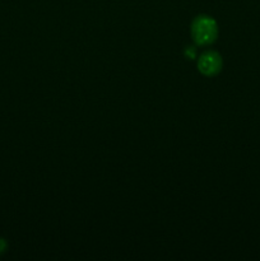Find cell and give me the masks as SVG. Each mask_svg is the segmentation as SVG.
Returning <instances> with one entry per match:
<instances>
[{"instance_id": "3957f363", "label": "cell", "mask_w": 260, "mask_h": 261, "mask_svg": "<svg viewBox=\"0 0 260 261\" xmlns=\"http://www.w3.org/2000/svg\"><path fill=\"white\" fill-rule=\"evenodd\" d=\"M5 250H7V242H5V240L0 239V255H2Z\"/></svg>"}, {"instance_id": "6da1fadb", "label": "cell", "mask_w": 260, "mask_h": 261, "mask_svg": "<svg viewBox=\"0 0 260 261\" xmlns=\"http://www.w3.org/2000/svg\"><path fill=\"white\" fill-rule=\"evenodd\" d=\"M191 36L196 45H211L218 37V25L209 15H198L191 23Z\"/></svg>"}, {"instance_id": "7a4b0ae2", "label": "cell", "mask_w": 260, "mask_h": 261, "mask_svg": "<svg viewBox=\"0 0 260 261\" xmlns=\"http://www.w3.org/2000/svg\"><path fill=\"white\" fill-rule=\"evenodd\" d=\"M223 60L216 51H205L198 59V69L203 75L213 76L222 70Z\"/></svg>"}]
</instances>
